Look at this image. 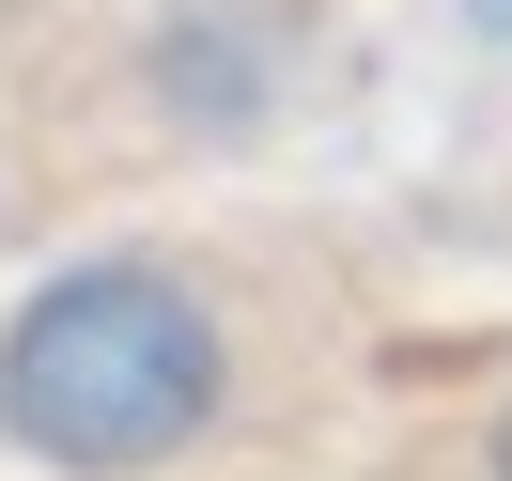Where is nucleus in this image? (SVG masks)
Returning a JSON list of instances; mask_svg holds the SVG:
<instances>
[{
    "label": "nucleus",
    "mask_w": 512,
    "mask_h": 481,
    "mask_svg": "<svg viewBox=\"0 0 512 481\" xmlns=\"http://www.w3.org/2000/svg\"><path fill=\"white\" fill-rule=\"evenodd\" d=\"M233 419V326L187 264L109 249L16 295L0 326V435L63 481H140Z\"/></svg>",
    "instance_id": "f257e3e1"
},
{
    "label": "nucleus",
    "mask_w": 512,
    "mask_h": 481,
    "mask_svg": "<svg viewBox=\"0 0 512 481\" xmlns=\"http://www.w3.org/2000/svg\"><path fill=\"white\" fill-rule=\"evenodd\" d=\"M156 78H171V109H202V125H249V109H264V63L218 32V16H202V32H171Z\"/></svg>",
    "instance_id": "f03ea898"
},
{
    "label": "nucleus",
    "mask_w": 512,
    "mask_h": 481,
    "mask_svg": "<svg viewBox=\"0 0 512 481\" xmlns=\"http://www.w3.org/2000/svg\"><path fill=\"white\" fill-rule=\"evenodd\" d=\"M481 466H497V481H512V404H497V450H481Z\"/></svg>",
    "instance_id": "7ed1b4c3"
},
{
    "label": "nucleus",
    "mask_w": 512,
    "mask_h": 481,
    "mask_svg": "<svg viewBox=\"0 0 512 481\" xmlns=\"http://www.w3.org/2000/svg\"><path fill=\"white\" fill-rule=\"evenodd\" d=\"M481 16H497V32H512V0H481Z\"/></svg>",
    "instance_id": "20e7f679"
}]
</instances>
